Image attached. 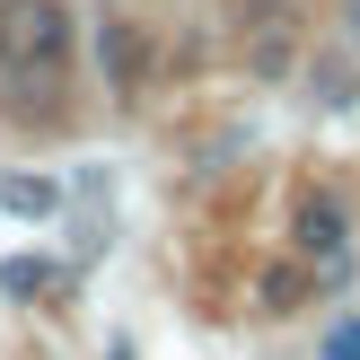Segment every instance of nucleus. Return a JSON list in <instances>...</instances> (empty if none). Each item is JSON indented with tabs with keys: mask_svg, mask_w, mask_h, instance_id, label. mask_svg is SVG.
<instances>
[{
	"mask_svg": "<svg viewBox=\"0 0 360 360\" xmlns=\"http://www.w3.org/2000/svg\"><path fill=\"white\" fill-rule=\"evenodd\" d=\"M62 70H70V9L62 0H0V88L18 105L35 97H62Z\"/></svg>",
	"mask_w": 360,
	"mask_h": 360,
	"instance_id": "f257e3e1",
	"label": "nucleus"
},
{
	"mask_svg": "<svg viewBox=\"0 0 360 360\" xmlns=\"http://www.w3.org/2000/svg\"><path fill=\"white\" fill-rule=\"evenodd\" d=\"M290 246H299V264H316L326 281H343L352 273V211H343V193H299Z\"/></svg>",
	"mask_w": 360,
	"mask_h": 360,
	"instance_id": "f03ea898",
	"label": "nucleus"
},
{
	"mask_svg": "<svg viewBox=\"0 0 360 360\" xmlns=\"http://www.w3.org/2000/svg\"><path fill=\"white\" fill-rule=\"evenodd\" d=\"M238 44H246V70H255V79H290V62H299V9L290 0H255Z\"/></svg>",
	"mask_w": 360,
	"mask_h": 360,
	"instance_id": "7ed1b4c3",
	"label": "nucleus"
},
{
	"mask_svg": "<svg viewBox=\"0 0 360 360\" xmlns=\"http://www.w3.org/2000/svg\"><path fill=\"white\" fill-rule=\"evenodd\" d=\"M97 70H105L115 97H141V79H150V27L123 18V9H105L97 18Z\"/></svg>",
	"mask_w": 360,
	"mask_h": 360,
	"instance_id": "20e7f679",
	"label": "nucleus"
},
{
	"mask_svg": "<svg viewBox=\"0 0 360 360\" xmlns=\"http://www.w3.org/2000/svg\"><path fill=\"white\" fill-rule=\"evenodd\" d=\"M308 290H316L308 264H264V273H255V308H264V316H290Z\"/></svg>",
	"mask_w": 360,
	"mask_h": 360,
	"instance_id": "39448f33",
	"label": "nucleus"
},
{
	"mask_svg": "<svg viewBox=\"0 0 360 360\" xmlns=\"http://www.w3.org/2000/svg\"><path fill=\"white\" fill-rule=\"evenodd\" d=\"M0 211L44 220V211H62V185H53V176H9V185H0Z\"/></svg>",
	"mask_w": 360,
	"mask_h": 360,
	"instance_id": "423d86ee",
	"label": "nucleus"
},
{
	"mask_svg": "<svg viewBox=\"0 0 360 360\" xmlns=\"http://www.w3.org/2000/svg\"><path fill=\"white\" fill-rule=\"evenodd\" d=\"M0 290H9V299H44V290H62V273L35 264V255H9V264H0Z\"/></svg>",
	"mask_w": 360,
	"mask_h": 360,
	"instance_id": "0eeeda50",
	"label": "nucleus"
},
{
	"mask_svg": "<svg viewBox=\"0 0 360 360\" xmlns=\"http://www.w3.org/2000/svg\"><path fill=\"white\" fill-rule=\"evenodd\" d=\"M316 360H360V316H334V326L316 334Z\"/></svg>",
	"mask_w": 360,
	"mask_h": 360,
	"instance_id": "6e6552de",
	"label": "nucleus"
},
{
	"mask_svg": "<svg viewBox=\"0 0 360 360\" xmlns=\"http://www.w3.org/2000/svg\"><path fill=\"white\" fill-rule=\"evenodd\" d=\"M343 27H352V44H360V0H352V9H343Z\"/></svg>",
	"mask_w": 360,
	"mask_h": 360,
	"instance_id": "1a4fd4ad",
	"label": "nucleus"
}]
</instances>
